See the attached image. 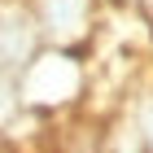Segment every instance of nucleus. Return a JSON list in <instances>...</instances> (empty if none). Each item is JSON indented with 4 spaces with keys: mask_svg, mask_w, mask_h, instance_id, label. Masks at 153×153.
I'll return each mask as SVG.
<instances>
[{
    "mask_svg": "<svg viewBox=\"0 0 153 153\" xmlns=\"http://www.w3.org/2000/svg\"><path fill=\"white\" fill-rule=\"evenodd\" d=\"M22 101L31 114L57 123L79 109H88V92H92V70L88 57L79 53H57V48H39V57L22 70Z\"/></svg>",
    "mask_w": 153,
    "mask_h": 153,
    "instance_id": "f257e3e1",
    "label": "nucleus"
},
{
    "mask_svg": "<svg viewBox=\"0 0 153 153\" xmlns=\"http://www.w3.org/2000/svg\"><path fill=\"white\" fill-rule=\"evenodd\" d=\"M44 48L88 57L105 31V0H26Z\"/></svg>",
    "mask_w": 153,
    "mask_h": 153,
    "instance_id": "f03ea898",
    "label": "nucleus"
},
{
    "mask_svg": "<svg viewBox=\"0 0 153 153\" xmlns=\"http://www.w3.org/2000/svg\"><path fill=\"white\" fill-rule=\"evenodd\" d=\"M39 35L26 0H0V74L22 79V70L39 57Z\"/></svg>",
    "mask_w": 153,
    "mask_h": 153,
    "instance_id": "7ed1b4c3",
    "label": "nucleus"
},
{
    "mask_svg": "<svg viewBox=\"0 0 153 153\" xmlns=\"http://www.w3.org/2000/svg\"><path fill=\"white\" fill-rule=\"evenodd\" d=\"M101 153H149L144 136L136 131V123L127 118L123 105H118L114 114L101 118Z\"/></svg>",
    "mask_w": 153,
    "mask_h": 153,
    "instance_id": "20e7f679",
    "label": "nucleus"
},
{
    "mask_svg": "<svg viewBox=\"0 0 153 153\" xmlns=\"http://www.w3.org/2000/svg\"><path fill=\"white\" fill-rule=\"evenodd\" d=\"M123 109H127V118L136 123V131L144 136V144H149V153H153V79H149V70H140V79L131 83Z\"/></svg>",
    "mask_w": 153,
    "mask_h": 153,
    "instance_id": "39448f33",
    "label": "nucleus"
},
{
    "mask_svg": "<svg viewBox=\"0 0 153 153\" xmlns=\"http://www.w3.org/2000/svg\"><path fill=\"white\" fill-rule=\"evenodd\" d=\"M136 13H140V22H144V39H149V53H153V0H144Z\"/></svg>",
    "mask_w": 153,
    "mask_h": 153,
    "instance_id": "423d86ee",
    "label": "nucleus"
},
{
    "mask_svg": "<svg viewBox=\"0 0 153 153\" xmlns=\"http://www.w3.org/2000/svg\"><path fill=\"white\" fill-rule=\"evenodd\" d=\"M144 0H109V9H140Z\"/></svg>",
    "mask_w": 153,
    "mask_h": 153,
    "instance_id": "0eeeda50",
    "label": "nucleus"
}]
</instances>
